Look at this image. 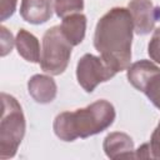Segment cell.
<instances>
[{
  "label": "cell",
  "mask_w": 160,
  "mask_h": 160,
  "mask_svg": "<svg viewBox=\"0 0 160 160\" xmlns=\"http://www.w3.org/2000/svg\"><path fill=\"white\" fill-rule=\"evenodd\" d=\"M148 54L150 59L160 65V28L155 29L148 44Z\"/></svg>",
  "instance_id": "14"
},
{
  "label": "cell",
  "mask_w": 160,
  "mask_h": 160,
  "mask_svg": "<svg viewBox=\"0 0 160 160\" xmlns=\"http://www.w3.org/2000/svg\"><path fill=\"white\" fill-rule=\"evenodd\" d=\"M52 6L56 16L65 18L74 12H81L84 10V0H52Z\"/></svg>",
  "instance_id": "13"
},
{
  "label": "cell",
  "mask_w": 160,
  "mask_h": 160,
  "mask_svg": "<svg viewBox=\"0 0 160 160\" xmlns=\"http://www.w3.org/2000/svg\"><path fill=\"white\" fill-rule=\"evenodd\" d=\"M132 34L134 22L126 8L110 9L96 24L94 48L116 74L130 66Z\"/></svg>",
  "instance_id": "1"
},
{
  "label": "cell",
  "mask_w": 160,
  "mask_h": 160,
  "mask_svg": "<svg viewBox=\"0 0 160 160\" xmlns=\"http://www.w3.org/2000/svg\"><path fill=\"white\" fill-rule=\"evenodd\" d=\"M128 81L144 92L150 102L160 110V68L151 60H139L126 69Z\"/></svg>",
  "instance_id": "5"
},
{
  "label": "cell",
  "mask_w": 160,
  "mask_h": 160,
  "mask_svg": "<svg viewBox=\"0 0 160 160\" xmlns=\"http://www.w3.org/2000/svg\"><path fill=\"white\" fill-rule=\"evenodd\" d=\"M1 32V56H6L9 52H11L12 46L15 44V39L12 38L11 31H9L4 25L0 26Z\"/></svg>",
  "instance_id": "15"
},
{
  "label": "cell",
  "mask_w": 160,
  "mask_h": 160,
  "mask_svg": "<svg viewBox=\"0 0 160 160\" xmlns=\"http://www.w3.org/2000/svg\"><path fill=\"white\" fill-rule=\"evenodd\" d=\"M86 16L81 12H74L62 18L61 21V31L66 40L72 45L76 46L82 42L86 32Z\"/></svg>",
  "instance_id": "11"
},
{
  "label": "cell",
  "mask_w": 160,
  "mask_h": 160,
  "mask_svg": "<svg viewBox=\"0 0 160 160\" xmlns=\"http://www.w3.org/2000/svg\"><path fill=\"white\" fill-rule=\"evenodd\" d=\"M149 146H150L151 159L160 160V121H159L158 126L155 128V130L151 134V138H150V141H149Z\"/></svg>",
  "instance_id": "16"
},
{
  "label": "cell",
  "mask_w": 160,
  "mask_h": 160,
  "mask_svg": "<svg viewBox=\"0 0 160 160\" xmlns=\"http://www.w3.org/2000/svg\"><path fill=\"white\" fill-rule=\"evenodd\" d=\"M72 45L64 36L60 25L51 26L42 36L40 68L52 76L62 74L70 61Z\"/></svg>",
  "instance_id": "4"
},
{
  "label": "cell",
  "mask_w": 160,
  "mask_h": 160,
  "mask_svg": "<svg viewBox=\"0 0 160 160\" xmlns=\"http://www.w3.org/2000/svg\"><path fill=\"white\" fill-rule=\"evenodd\" d=\"M28 92L38 104H50L58 94L55 80L49 75L36 74L28 81Z\"/></svg>",
  "instance_id": "9"
},
{
  "label": "cell",
  "mask_w": 160,
  "mask_h": 160,
  "mask_svg": "<svg viewBox=\"0 0 160 160\" xmlns=\"http://www.w3.org/2000/svg\"><path fill=\"white\" fill-rule=\"evenodd\" d=\"M115 75L116 72L101 59V56L85 54L76 64L78 84L86 92H92L99 84L109 81Z\"/></svg>",
  "instance_id": "6"
},
{
  "label": "cell",
  "mask_w": 160,
  "mask_h": 160,
  "mask_svg": "<svg viewBox=\"0 0 160 160\" xmlns=\"http://www.w3.org/2000/svg\"><path fill=\"white\" fill-rule=\"evenodd\" d=\"M102 149L110 159H134V141L126 132L112 131L102 141Z\"/></svg>",
  "instance_id": "8"
},
{
  "label": "cell",
  "mask_w": 160,
  "mask_h": 160,
  "mask_svg": "<svg viewBox=\"0 0 160 160\" xmlns=\"http://www.w3.org/2000/svg\"><path fill=\"white\" fill-rule=\"evenodd\" d=\"M115 116L114 105L105 99H100L86 108L58 114L52 129L60 140L71 142L79 138L86 139L109 129Z\"/></svg>",
  "instance_id": "2"
},
{
  "label": "cell",
  "mask_w": 160,
  "mask_h": 160,
  "mask_svg": "<svg viewBox=\"0 0 160 160\" xmlns=\"http://www.w3.org/2000/svg\"><path fill=\"white\" fill-rule=\"evenodd\" d=\"M52 0H21L20 16L26 22L40 25L52 16Z\"/></svg>",
  "instance_id": "10"
},
{
  "label": "cell",
  "mask_w": 160,
  "mask_h": 160,
  "mask_svg": "<svg viewBox=\"0 0 160 160\" xmlns=\"http://www.w3.org/2000/svg\"><path fill=\"white\" fill-rule=\"evenodd\" d=\"M18 0H0V20L5 21L11 18L16 10Z\"/></svg>",
  "instance_id": "17"
},
{
  "label": "cell",
  "mask_w": 160,
  "mask_h": 160,
  "mask_svg": "<svg viewBox=\"0 0 160 160\" xmlns=\"http://www.w3.org/2000/svg\"><path fill=\"white\" fill-rule=\"evenodd\" d=\"M2 114L0 120V159L14 158L26 130V121L20 102L11 95L1 92Z\"/></svg>",
  "instance_id": "3"
},
{
  "label": "cell",
  "mask_w": 160,
  "mask_h": 160,
  "mask_svg": "<svg viewBox=\"0 0 160 160\" xmlns=\"http://www.w3.org/2000/svg\"><path fill=\"white\" fill-rule=\"evenodd\" d=\"M18 54L29 62H40V42L39 39L25 29H20L15 38Z\"/></svg>",
  "instance_id": "12"
},
{
  "label": "cell",
  "mask_w": 160,
  "mask_h": 160,
  "mask_svg": "<svg viewBox=\"0 0 160 160\" xmlns=\"http://www.w3.org/2000/svg\"><path fill=\"white\" fill-rule=\"evenodd\" d=\"M128 9L132 18L134 32L138 35L150 34L160 20V6H155L151 0H130Z\"/></svg>",
  "instance_id": "7"
}]
</instances>
